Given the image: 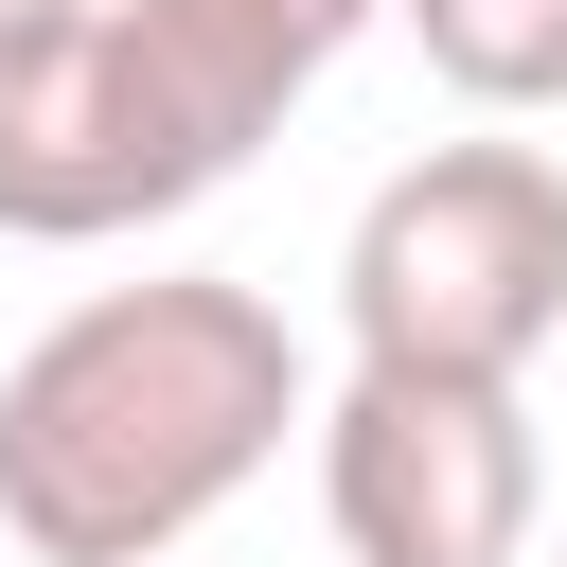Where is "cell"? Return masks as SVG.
Masks as SVG:
<instances>
[{"label": "cell", "instance_id": "5", "mask_svg": "<svg viewBox=\"0 0 567 567\" xmlns=\"http://www.w3.org/2000/svg\"><path fill=\"white\" fill-rule=\"evenodd\" d=\"M408 35H425V71L478 106V124H532V106H567V0H390Z\"/></svg>", "mask_w": 567, "mask_h": 567}, {"label": "cell", "instance_id": "8", "mask_svg": "<svg viewBox=\"0 0 567 567\" xmlns=\"http://www.w3.org/2000/svg\"><path fill=\"white\" fill-rule=\"evenodd\" d=\"M549 567H567V549H549Z\"/></svg>", "mask_w": 567, "mask_h": 567}, {"label": "cell", "instance_id": "4", "mask_svg": "<svg viewBox=\"0 0 567 567\" xmlns=\"http://www.w3.org/2000/svg\"><path fill=\"white\" fill-rule=\"evenodd\" d=\"M319 514L354 567H532L549 443L496 372H337L319 390Z\"/></svg>", "mask_w": 567, "mask_h": 567}, {"label": "cell", "instance_id": "6", "mask_svg": "<svg viewBox=\"0 0 567 567\" xmlns=\"http://www.w3.org/2000/svg\"><path fill=\"white\" fill-rule=\"evenodd\" d=\"M230 18H248V35H284L301 71H337V53H354V35L390 18V0H230Z\"/></svg>", "mask_w": 567, "mask_h": 567}, {"label": "cell", "instance_id": "1", "mask_svg": "<svg viewBox=\"0 0 567 567\" xmlns=\"http://www.w3.org/2000/svg\"><path fill=\"white\" fill-rule=\"evenodd\" d=\"M284 425H319V372L266 284H213V266L89 284L0 372V549L18 567H159L284 461Z\"/></svg>", "mask_w": 567, "mask_h": 567}, {"label": "cell", "instance_id": "2", "mask_svg": "<svg viewBox=\"0 0 567 567\" xmlns=\"http://www.w3.org/2000/svg\"><path fill=\"white\" fill-rule=\"evenodd\" d=\"M319 71L248 35L230 0H53L0 35V230L18 248H124L195 195H230Z\"/></svg>", "mask_w": 567, "mask_h": 567}, {"label": "cell", "instance_id": "3", "mask_svg": "<svg viewBox=\"0 0 567 567\" xmlns=\"http://www.w3.org/2000/svg\"><path fill=\"white\" fill-rule=\"evenodd\" d=\"M337 319L372 372H532L567 337V159L549 142H425L372 177L337 248Z\"/></svg>", "mask_w": 567, "mask_h": 567}, {"label": "cell", "instance_id": "7", "mask_svg": "<svg viewBox=\"0 0 567 567\" xmlns=\"http://www.w3.org/2000/svg\"><path fill=\"white\" fill-rule=\"evenodd\" d=\"M18 18H53V0H0V35H18Z\"/></svg>", "mask_w": 567, "mask_h": 567}]
</instances>
